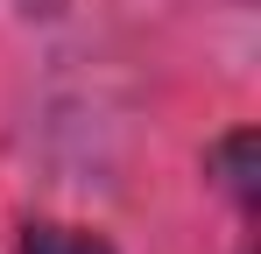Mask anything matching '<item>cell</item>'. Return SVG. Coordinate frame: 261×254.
<instances>
[{"instance_id": "cell-1", "label": "cell", "mask_w": 261, "mask_h": 254, "mask_svg": "<svg viewBox=\"0 0 261 254\" xmlns=\"http://www.w3.org/2000/svg\"><path fill=\"white\" fill-rule=\"evenodd\" d=\"M212 169H219V184L240 198V205H254V134L240 127V134H226L212 148Z\"/></svg>"}, {"instance_id": "cell-2", "label": "cell", "mask_w": 261, "mask_h": 254, "mask_svg": "<svg viewBox=\"0 0 261 254\" xmlns=\"http://www.w3.org/2000/svg\"><path fill=\"white\" fill-rule=\"evenodd\" d=\"M21 254H113L99 233H78V226H29L21 233Z\"/></svg>"}]
</instances>
